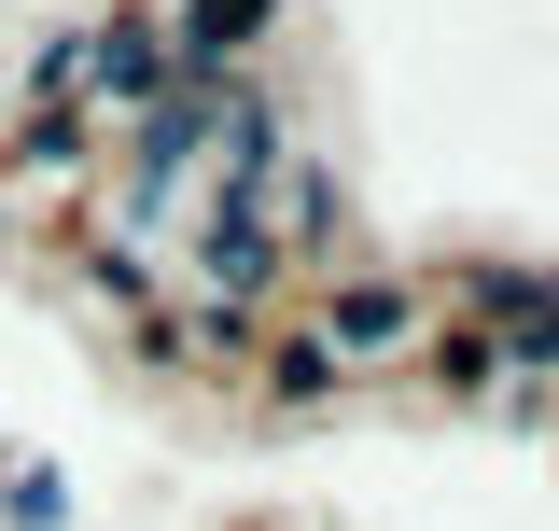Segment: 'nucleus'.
Masks as SVG:
<instances>
[{"mask_svg":"<svg viewBox=\"0 0 559 531\" xmlns=\"http://www.w3.org/2000/svg\"><path fill=\"white\" fill-rule=\"evenodd\" d=\"M406 322H419L406 294H336V322H322V335H336V350H392Z\"/></svg>","mask_w":559,"mask_h":531,"instance_id":"nucleus-1","label":"nucleus"},{"mask_svg":"<svg viewBox=\"0 0 559 531\" xmlns=\"http://www.w3.org/2000/svg\"><path fill=\"white\" fill-rule=\"evenodd\" d=\"M252 14H266V0H197V28H182V43H197V57H224V43H252Z\"/></svg>","mask_w":559,"mask_h":531,"instance_id":"nucleus-2","label":"nucleus"}]
</instances>
